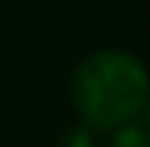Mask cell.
<instances>
[{
  "label": "cell",
  "instance_id": "3957f363",
  "mask_svg": "<svg viewBox=\"0 0 150 147\" xmlns=\"http://www.w3.org/2000/svg\"><path fill=\"white\" fill-rule=\"evenodd\" d=\"M61 147H96V144H93V134H90V131L77 128V131H67V134H64Z\"/></svg>",
  "mask_w": 150,
  "mask_h": 147
},
{
  "label": "cell",
  "instance_id": "7a4b0ae2",
  "mask_svg": "<svg viewBox=\"0 0 150 147\" xmlns=\"http://www.w3.org/2000/svg\"><path fill=\"white\" fill-rule=\"evenodd\" d=\"M141 115V112H137ZM125 118L121 125H115L118 131H115V138H112V147H150L147 141V125H144V118Z\"/></svg>",
  "mask_w": 150,
  "mask_h": 147
},
{
  "label": "cell",
  "instance_id": "6da1fadb",
  "mask_svg": "<svg viewBox=\"0 0 150 147\" xmlns=\"http://www.w3.org/2000/svg\"><path fill=\"white\" fill-rule=\"evenodd\" d=\"M147 99V74L125 51H99L74 77V102L93 128H115L137 115Z\"/></svg>",
  "mask_w": 150,
  "mask_h": 147
}]
</instances>
